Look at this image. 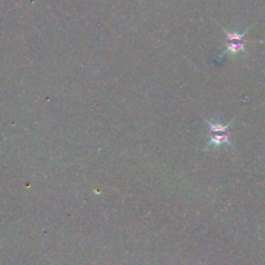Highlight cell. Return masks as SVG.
<instances>
[{"mask_svg":"<svg viewBox=\"0 0 265 265\" xmlns=\"http://www.w3.org/2000/svg\"><path fill=\"white\" fill-rule=\"evenodd\" d=\"M234 119L232 122L226 123V125H220L218 122H212V120L204 119V123L209 127V132H211V138H209L208 144L204 146V150H209L211 148H220V146L229 145L232 146L231 143V127L233 125Z\"/></svg>","mask_w":265,"mask_h":265,"instance_id":"obj_1","label":"cell"},{"mask_svg":"<svg viewBox=\"0 0 265 265\" xmlns=\"http://www.w3.org/2000/svg\"><path fill=\"white\" fill-rule=\"evenodd\" d=\"M224 34L226 38V55H238V53H247L246 52V35L249 30L243 31L242 34L239 32H232L228 30L223 29Z\"/></svg>","mask_w":265,"mask_h":265,"instance_id":"obj_2","label":"cell"}]
</instances>
